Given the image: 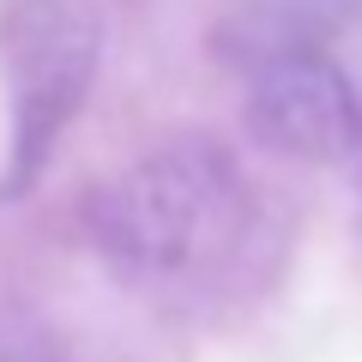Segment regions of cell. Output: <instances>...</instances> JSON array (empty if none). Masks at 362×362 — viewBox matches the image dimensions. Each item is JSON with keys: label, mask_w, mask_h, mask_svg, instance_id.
<instances>
[{"label": "cell", "mask_w": 362, "mask_h": 362, "mask_svg": "<svg viewBox=\"0 0 362 362\" xmlns=\"http://www.w3.org/2000/svg\"><path fill=\"white\" fill-rule=\"evenodd\" d=\"M247 127L272 151L326 163V169H350L362 181V97L320 49L254 54Z\"/></svg>", "instance_id": "cell-3"}, {"label": "cell", "mask_w": 362, "mask_h": 362, "mask_svg": "<svg viewBox=\"0 0 362 362\" xmlns=\"http://www.w3.org/2000/svg\"><path fill=\"white\" fill-rule=\"evenodd\" d=\"M103 25L90 0H18L6 18V85H13V175L25 187L78 115L97 73Z\"/></svg>", "instance_id": "cell-2"}, {"label": "cell", "mask_w": 362, "mask_h": 362, "mask_svg": "<svg viewBox=\"0 0 362 362\" xmlns=\"http://www.w3.org/2000/svg\"><path fill=\"white\" fill-rule=\"evenodd\" d=\"M85 242L157 308L218 320L278 284L290 223L235 151L181 133L90 187Z\"/></svg>", "instance_id": "cell-1"}]
</instances>
